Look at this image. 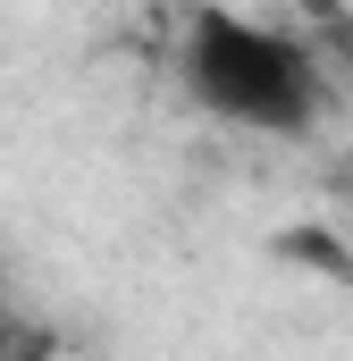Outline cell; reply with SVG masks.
Masks as SVG:
<instances>
[{
	"label": "cell",
	"mask_w": 353,
	"mask_h": 361,
	"mask_svg": "<svg viewBox=\"0 0 353 361\" xmlns=\"http://www.w3.org/2000/svg\"><path fill=\"white\" fill-rule=\"evenodd\" d=\"M176 68L219 126H244V135H303L328 92L311 42H294L269 17H236V8H193Z\"/></svg>",
	"instance_id": "obj_1"
},
{
	"label": "cell",
	"mask_w": 353,
	"mask_h": 361,
	"mask_svg": "<svg viewBox=\"0 0 353 361\" xmlns=\"http://www.w3.org/2000/svg\"><path fill=\"white\" fill-rule=\"evenodd\" d=\"M345 76H353V51H345Z\"/></svg>",
	"instance_id": "obj_2"
}]
</instances>
